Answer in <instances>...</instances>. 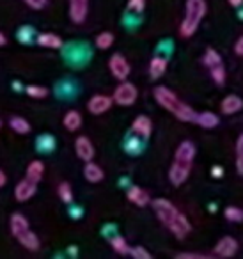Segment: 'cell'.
<instances>
[{
    "mask_svg": "<svg viewBox=\"0 0 243 259\" xmlns=\"http://www.w3.org/2000/svg\"><path fill=\"white\" fill-rule=\"evenodd\" d=\"M146 8V0H128V11L140 13Z\"/></svg>",
    "mask_w": 243,
    "mask_h": 259,
    "instance_id": "35",
    "label": "cell"
},
{
    "mask_svg": "<svg viewBox=\"0 0 243 259\" xmlns=\"http://www.w3.org/2000/svg\"><path fill=\"white\" fill-rule=\"evenodd\" d=\"M195 122L199 126H202V128L211 130V128H215V126H218L220 119H218L217 114H213V112H200V114H197Z\"/></svg>",
    "mask_w": 243,
    "mask_h": 259,
    "instance_id": "21",
    "label": "cell"
},
{
    "mask_svg": "<svg viewBox=\"0 0 243 259\" xmlns=\"http://www.w3.org/2000/svg\"><path fill=\"white\" fill-rule=\"evenodd\" d=\"M128 201L133 202L135 206H140V208H144V206H147L151 202V197H149V194L144 190V188L132 187L128 190Z\"/></svg>",
    "mask_w": 243,
    "mask_h": 259,
    "instance_id": "14",
    "label": "cell"
},
{
    "mask_svg": "<svg viewBox=\"0 0 243 259\" xmlns=\"http://www.w3.org/2000/svg\"><path fill=\"white\" fill-rule=\"evenodd\" d=\"M204 64H206V68L210 69V68H213V66H218V64H222V57H220V54H218L215 48H208L206 50V54H204Z\"/></svg>",
    "mask_w": 243,
    "mask_h": 259,
    "instance_id": "25",
    "label": "cell"
},
{
    "mask_svg": "<svg viewBox=\"0 0 243 259\" xmlns=\"http://www.w3.org/2000/svg\"><path fill=\"white\" fill-rule=\"evenodd\" d=\"M215 255H218V257H232V255L238 252V241L234 240L232 236H224L218 240V243L215 245Z\"/></svg>",
    "mask_w": 243,
    "mask_h": 259,
    "instance_id": "7",
    "label": "cell"
},
{
    "mask_svg": "<svg viewBox=\"0 0 243 259\" xmlns=\"http://www.w3.org/2000/svg\"><path fill=\"white\" fill-rule=\"evenodd\" d=\"M234 52H236L238 55H241V57H243V36H241V37H238V41L234 43Z\"/></svg>",
    "mask_w": 243,
    "mask_h": 259,
    "instance_id": "38",
    "label": "cell"
},
{
    "mask_svg": "<svg viewBox=\"0 0 243 259\" xmlns=\"http://www.w3.org/2000/svg\"><path fill=\"white\" fill-rule=\"evenodd\" d=\"M9 226H11V234L15 238H18L20 234L25 233V231L29 229V220H27L22 213H15V215H11Z\"/></svg>",
    "mask_w": 243,
    "mask_h": 259,
    "instance_id": "18",
    "label": "cell"
},
{
    "mask_svg": "<svg viewBox=\"0 0 243 259\" xmlns=\"http://www.w3.org/2000/svg\"><path fill=\"white\" fill-rule=\"evenodd\" d=\"M57 194H59V197H61V201H62V202H66V204H71V202H73V190H71V185L66 183V181H64V183L59 185Z\"/></svg>",
    "mask_w": 243,
    "mask_h": 259,
    "instance_id": "28",
    "label": "cell"
},
{
    "mask_svg": "<svg viewBox=\"0 0 243 259\" xmlns=\"http://www.w3.org/2000/svg\"><path fill=\"white\" fill-rule=\"evenodd\" d=\"M6 43H8V37H6V36H4V34L0 32V47H4V45H6Z\"/></svg>",
    "mask_w": 243,
    "mask_h": 259,
    "instance_id": "42",
    "label": "cell"
},
{
    "mask_svg": "<svg viewBox=\"0 0 243 259\" xmlns=\"http://www.w3.org/2000/svg\"><path fill=\"white\" fill-rule=\"evenodd\" d=\"M9 126H11L13 132H16L18 135L30 134V124H29V121H27L25 117H20V115H15V117H11V121H9Z\"/></svg>",
    "mask_w": 243,
    "mask_h": 259,
    "instance_id": "23",
    "label": "cell"
},
{
    "mask_svg": "<svg viewBox=\"0 0 243 259\" xmlns=\"http://www.w3.org/2000/svg\"><path fill=\"white\" fill-rule=\"evenodd\" d=\"M154 100L160 103V107H164L167 112H171L178 121L183 122H195L197 112L192 107H188L186 103H183L171 89L167 87H156L154 89Z\"/></svg>",
    "mask_w": 243,
    "mask_h": 259,
    "instance_id": "3",
    "label": "cell"
},
{
    "mask_svg": "<svg viewBox=\"0 0 243 259\" xmlns=\"http://www.w3.org/2000/svg\"><path fill=\"white\" fill-rule=\"evenodd\" d=\"M210 75H211V78H213V82L218 83V85H224V83H225V68H224V64H218V66L210 68Z\"/></svg>",
    "mask_w": 243,
    "mask_h": 259,
    "instance_id": "29",
    "label": "cell"
},
{
    "mask_svg": "<svg viewBox=\"0 0 243 259\" xmlns=\"http://www.w3.org/2000/svg\"><path fill=\"white\" fill-rule=\"evenodd\" d=\"M137 96H139L137 87L133 85V83L126 82V80H123V82L117 85V89L114 91L112 100H114V103L121 105V107H132V105L135 103Z\"/></svg>",
    "mask_w": 243,
    "mask_h": 259,
    "instance_id": "5",
    "label": "cell"
},
{
    "mask_svg": "<svg viewBox=\"0 0 243 259\" xmlns=\"http://www.w3.org/2000/svg\"><path fill=\"white\" fill-rule=\"evenodd\" d=\"M36 192H37V183H34V181L25 178V180H22L16 185L15 197L18 202H25V201H29V199H32L34 195H36Z\"/></svg>",
    "mask_w": 243,
    "mask_h": 259,
    "instance_id": "10",
    "label": "cell"
},
{
    "mask_svg": "<svg viewBox=\"0 0 243 259\" xmlns=\"http://www.w3.org/2000/svg\"><path fill=\"white\" fill-rule=\"evenodd\" d=\"M151 204H153V209H154V213H156L158 220H160L178 240H183V238L188 236L190 231H192V224L188 222V219H186L171 201H167V199H154Z\"/></svg>",
    "mask_w": 243,
    "mask_h": 259,
    "instance_id": "1",
    "label": "cell"
},
{
    "mask_svg": "<svg viewBox=\"0 0 243 259\" xmlns=\"http://www.w3.org/2000/svg\"><path fill=\"white\" fill-rule=\"evenodd\" d=\"M110 245H112V248H114L117 254H121V255H126L130 252V245H128V241L125 240L123 236H114L110 240Z\"/></svg>",
    "mask_w": 243,
    "mask_h": 259,
    "instance_id": "26",
    "label": "cell"
},
{
    "mask_svg": "<svg viewBox=\"0 0 243 259\" xmlns=\"http://www.w3.org/2000/svg\"><path fill=\"white\" fill-rule=\"evenodd\" d=\"M6 181H8V178H6V174H4V170L0 169V188L4 187L6 185Z\"/></svg>",
    "mask_w": 243,
    "mask_h": 259,
    "instance_id": "41",
    "label": "cell"
},
{
    "mask_svg": "<svg viewBox=\"0 0 243 259\" xmlns=\"http://www.w3.org/2000/svg\"><path fill=\"white\" fill-rule=\"evenodd\" d=\"M211 174H213V178H222L224 176V169H222V167H213V169H211Z\"/></svg>",
    "mask_w": 243,
    "mask_h": 259,
    "instance_id": "39",
    "label": "cell"
},
{
    "mask_svg": "<svg viewBox=\"0 0 243 259\" xmlns=\"http://www.w3.org/2000/svg\"><path fill=\"white\" fill-rule=\"evenodd\" d=\"M224 217L229 222H243V209L236 208V206H229V208H225Z\"/></svg>",
    "mask_w": 243,
    "mask_h": 259,
    "instance_id": "30",
    "label": "cell"
},
{
    "mask_svg": "<svg viewBox=\"0 0 243 259\" xmlns=\"http://www.w3.org/2000/svg\"><path fill=\"white\" fill-rule=\"evenodd\" d=\"M220 108H222V112L227 115L236 114V112H239L243 108V100L239 96H236V94H229V96H225L224 100H222Z\"/></svg>",
    "mask_w": 243,
    "mask_h": 259,
    "instance_id": "13",
    "label": "cell"
},
{
    "mask_svg": "<svg viewBox=\"0 0 243 259\" xmlns=\"http://www.w3.org/2000/svg\"><path fill=\"white\" fill-rule=\"evenodd\" d=\"M227 2L232 6V8H241L243 6V0H227Z\"/></svg>",
    "mask_w": 243,
    "mask_h": 259,
    "instance_id": "40",
    "label": "cell"
},
{
    "mask_svg": "<svg viewBox=\"0 0 243 259\" xmlns=\"http://www.w3.org/2000/svg\"><path fill=\"white\" fill-rule=\"evenodd\" d=\"M108 68H110V73L114 75V78H117L119 82L128 78L130 75V64L125 59V55L121 54H114L108 61Z\"/></svg>",
    "mask_w": 243,
    "mask_h": 259,
    "instance_id": "6",
    "label": "cell"
},
{
    "mask_svg": "<svg viewBox=\"0 0 243 259\" xmlns=\"http://www.w3.org/2000/svg\"><path fill=\"white\" fill-rule=\"evenodd\" d=\"M16 240L20 241V245H22L23 248H27V250H30V252H36V250H39V238H37V234L36 233H32L30 229H27L25 233H22L20 234Z\"/></svg>",
    "mask_w": 243,
    "mask_h": 259,
    "instance_id": "15",
    "label": "cell"
},
{
    "mask_svg": "<svg viewBox=\"0 0 243 259\" xmlns=\"http://www.w3.org/2000/svg\"><path fill=\"white\" fill-rule=\"evenodd\" d=\"M208 8L204 0H186V13L179 25V34L181 37H192L197 32Z\"/></svg>",
    "mask_w": 243,
    "mask_h": 259,
    "instance_id": "4",
    "label": "cell"
},
{
    "mask_svg": "<svg viewBox=\"0 0 243 259\" xmlns=\"http://www.w3.org/2000/svg\"><path fill=\"white\" fill-rule=\"evenodd\" d=\"M23 2L32 9H43L48 4V0H23Z\"/></svg>",
    "mask_w": 243,
    "mask_h": 259,
    "instance_id": "37",
    "label": "cell"
},
{
    "mask_svg": "<svg viewBox=\"0 0 243 259\" xmlns=\"http://www.w3.org/2000/svg\"><path fill=\"white\" fill-rule=\"evenodd\" d=\"M32 37H34V29L32 27H22L18 32V39L22 41V43H32Z\"/></svg>",
    "mask_w": 243,
    "mask_h": 259,
    "instance_id": "33",
    "label": "cell"
},
{
    "mask_svg": "<svg viewBox=\"0 0 243 259\" xmlns=\"http://www.w3.org/2000/svg\"><path fill=\"white\" fill-rule=\"evenodd\" d=\"M84 176H86V180L91 181V183H98V181H101L105 178V172L100 165H96V163L91 160V162H86V167H84Z\"/></svg>",
    "mask_w": 243,
    "mask_h": 259,
    "instance_id": "17",
    "label": "cell"
},
{
    "mask_svg": "<svg viewBox=\"0 0 243 259\" xmlns=\"http://www.w3.org/2000/svg\"><path fill=\"white\" fill-rule=\"evenodd\" d=\"M132 130L135 135L147 139L151 135V132H153V122H151V119L147 117V115H139V117L132 122Z\"/></svg>",
    "mask_w": 243,
    "mask_h": 259,
    "instance_id": "12",
    "label": "cell"
},
{
    "mask_svg": "<svg viewBox=\"0 0 243 259\" xmlns=\"http://www.w3.org/2000/svg\"><path fill=\"white\" fill-rule=\"evenodd\" d=\"M178 259H210L204 254H195V252H181V254L176 255Z\"/></svg>",
    "mask_w": 243,
    "mask_h": 259,
    "instance_id": "36",
    "label": "cell"
},
{
    "mask_svg": "<svg viewBox=\"0 0 243 259\" xmlns=\"http://www.w3.org/2000/svg\"><path fill=\"white\" fill-rule=\"evenodd\" d=\"M25 93L29 94L30 98H45L48 94V89L43 85H29V87H25Z\"/></svg>",
    "mask_w": 243,
    "mask_h": 259,
    "instance_id": "32",
    "label": "cell"
},
{
    "mask_svg": "<svg viewBox=\"0 0 243 259\" xmlns=\"http://www.w3.org/2000/svg\"><path fill=\"white\" fill-rule=\"evenodd\" d=\"M89 11V0H69V18L73 23H84Z\"/></svg>",
    "mask_w": 243,
    "mask_h": 259,
    "instance_id": "9",
    "label": "cell"
},
{
    "mask_svg": "<svg viewBox=\"0 0 243 259\" xmlns=\"http://www.w3.org/2000/svg\"><path fill=\"white\" fill-rule=\"evenodd\" d=\"M167 71V59L164 57H153L149 64V73H151V78L158 80L164 76V73Z\"/></svg>",
    "mask_w": 243,
    "mask_h": 259,
    "instance_id": "20",
    "label": "cell"
},
{
    "mask_svg": "<svg viewBox=\"0 0 243 259\" xmlns=\"http://www.w3.org/2000/svg\"><path fill=\"white\" fill-rule=\"evenodd\" d=\"M114 45V34L112 32H101L96 37V47L100 50H108V48Z\"/></svg>",
    "mask_w": 243,
    "mask_h": 259,
    "instance_id": "27",
    "label": "cell"
},
{
    "mask_svg": "<svg viewBox=\"0 0 243 259\" xmlns=\"http://www.w3.org/2000/svg\"><path fill=\"white\" fill-rule=\"evenodd\" d=\"M43 174H45L43 162H39V160H34V162H30L29 167H27L25 178H27V180H30V181H34V183H39V181L43 180Z\"/></svg>",
    "mask_w": 243,
    "mask_h": 259,
    "instance_id": "19",
    "label": "cell"
},
{
    "mask_svg": "<svg viewBox=\"0 0 243 259\" xmlns=\"http://www.w3.org/2000/svg\"><path fill=\"white\" fill-rule=\"evenodd\" d=\"M193 158H195V146L190 141H183L178 146L174 153V162L169 169V180L172 185L179 187L188 180L193 167Z\"/></svg>",
    "mask_w": 243,
    "mask_h": 259,
    "instance_id": "2",
    "label": "cell"
},
{
    "mask_svg": "<svg viewBox=\"0 0 243 259\" xmlns=\"http://www.w3.org/2000/svg\"><path fill=\"white\" fill-rule=\"evenodd\" d=\"M236 169L243 176V134L239 135L238 142H236Z\"/></svg>",
    "mask_w": 243,
    "mask_h": 259,
    "instance_id": "31",
    "label": "cell"
},
{
    "mask_svg": "<svg viewBox=\"0 0 243 259\" xmlns=\"http://www.w3.org/2000/svg\"><path fill=\"white\" fill-rule=\"evenodd\" d=\"M128 254L132 255V257H135V259H151V252L146 250L144 247H133V248H130Z\"/></svg>",
    "mask_w": 243,
    "mask_h": 259,
    "instance_id": "34",
    "label": "cell"
},
{
    "mask_svg": "<svg viewBox=\"0 0 243 259\" xmlns=\"http://www.w3.org/2000/svg\"><path fill=\"white\" fill-rule=\"evenodd\" d=\"M114 105V100L110 96H105V94H96L89 100L87 103V110L94 115H101L107 110H110V107Z\"/></svg>",
    "mask_w": 243,
    "mask_h": 259,
    "instance_id": "8",
    "label": "cell"
},
{
    "mask_svg": "<svg viewBox=\"0 0 243 259\" xmlns=\"http://www.w3.org/2000/svg\"><path fill=\"white\" fill-rule=\"evenodd\" d=\"M0 126H2V121H0Z\"/></svg>",
    "mask_w": 243,
    "mask_h": 259,
    "instance_id": "43",
    "label": "cell"
},
{
    "mask_svg": "<svg viewBox=\"0 0 243 259\" xmlns=\"http://www.w3.org/2000/svg\"><path fill=\"white\" fill-rule=\"evenodd\" d=\"M37 45L43 48H52V50H59L62 48V39L57 36V34H52V32H45V34H39L36 37Z\"/></svg>",
    "mask_w": 243,
    "mask_h": 259,
    "instance_id": "16",
    "label": "cell"
},
{
    "mask_svg": "<svg viewBox=\"0 0 243 259\" xmlns=\"http://www.w3.org/2000/svg\"><path fill=\"white\" fill-rule=\"evenodd\" d=\"M62 124H64V128H68V132H76L82 126V115H80V112L69 110L64 115V119H62Z\"/></svg>",
    "mask_w": 243,
    "mask_h": 259,
    "instance_id": "22",
    "label": "cell"
},
{
    "mask_svg": "<svg viewBox=\"0 0 243 259\" xmlns=\"http://www.w3.org/2000/svg\"><path fill=\"white\" fill-rule=\"evenodd\" d=\"M75 151L82 162H91L94 158V146L87 137H78L75 141Z\"/></svg>",
    "mask_w": 243,
    "mask_h": 259,
    "instance_id": "11",
    "label": "cell"
},
{
    "mask_svg": "<svg viewBox=\"0 0 243 259\" xmlns=\"http://www.w3.org/2000/svg\"><path fill=\"white\" fill-rule=\"evenodd\" d=\"M36 144H37V151L50 153V151H54V149H55V139L52 137V135H48V134H43V135H39V137H37Z\"/></svg>",
    "mask_w": 243,
    "mask_h": 259,
    "instance_id": "24",
    "label": "cell"
}]
</instances>
